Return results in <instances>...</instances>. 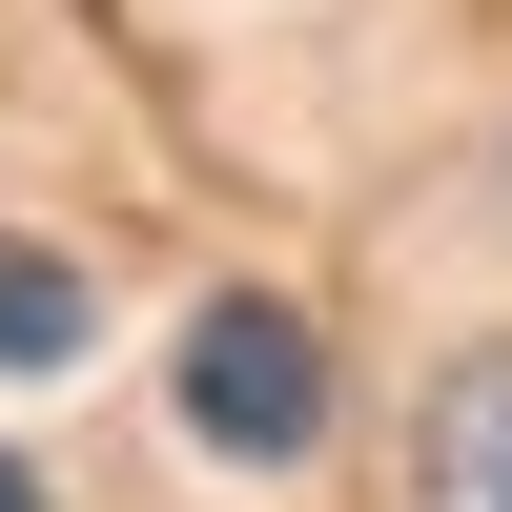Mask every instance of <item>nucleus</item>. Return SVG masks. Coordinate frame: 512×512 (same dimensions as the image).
<instances>
[{
    "mask_svg": "<svg viewBox=\"0 0 512 512\" xmlns=\"http://www.w3.org/2000/svg\"><path fill=\"white\" fill-rule=\"evenodd\" d=\"M164 410H185V451H226V472H308L328 451V328L287 308V287H205L185 349H164Z\"/></svg>",
    "mask_w": 512,
    "mask_h": 512,
    "instance_id": "nucleus-1",
    "label": "nucleus"
},
{
    "mask_svg": "<svg viewBox=\"0 0 512 512\" xmlns=\"http://www.w3.org/2000/svg\"><path fill=\"white\" fill-rule=\"evenodd\" d=\"M410 512H512V328L431 369V410H410Z\"/></svg>",
    "mask_w": 512,
    "mask_h": 512,
    "instance_id": "nucleus-2",
    "label": "nucleus"
},
{
    "mask_svg": "<svg viewBox=\"0 0 512 512\" xmlns=\"http://www.w3.org/2000/svg\"><path fill=\"white\" fill-rule=\"evenodd\" d=\"M82 328H103V308H82V267L0 226V390H21V369H82Z\"/></svg>",
    "mask_w": 512,
    "mask_h": 512,
    "instance_id": "nucleus-3",
    "label": "nucleus"
},
{
    "mask_svg": "<svg viewBox=\"0 0 512 512\" xmlns=\"http://www.w3.org/2000/svg\"><path fill=\"white\" fill-rule=\"evenodd\" d=\"M0 512H41V472H21V451H0Z\"/></svg>",
    "mask_w": 512,
    "mask_h": 512,
    "instance_id": "nucleus-4",
    "label": "nucleus"
}]
</instances>
